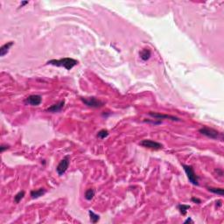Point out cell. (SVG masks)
<instances>
[{"mask_svg":"<svg viewBox=\"0 0 224 224\" xmlns=\"http://www.w3.org/2000/svg\"><path fill=\"white\" fill-rule=\"evenodd\" d=\"M48 64L56 67H62L67 70H70L78 64V61L73 58H62L60 60H51L48 61Z\"/></svg>","mask_w":224,"mask_h":224,"instance_id":"obj_1","label":"cell"},{"mask_svg":"<svg viewBox=\"0 0 224 224\" xmlns=\"http://www.w3.org/2000/svg\"><path fill=\"white\" fill-rule=\"evenodd\" d=\"M182 167L184 168V171L186 172L187 178H188L191 183L194 186H198L199 185V177L196 175L194 167L192 165H185V164H182Z\"/></svg>","mask_w":224,"mask_h":224,"instance_id":"obj_2","label":"cell"},{"mask_svg":"<svg viewBox=\"0 0 224 224\" xmlns=\"http://www.w3.org/2000/svg\"><path fill=\"white\" fill-rule=\"evenodd\" d=\"M81 100L85 105H87L88 107H91V108H101L104 105V102H102L99 99H97L95 96L82 97Z\"/></svg>","mask_w":224,"mask_h":224,"instance_id":"obj_3","label":"cell"},{"mask_svg":"<svg viewBox=\"0 0 224 224\" xmlns=\"http://www.w3.org/2000/svg\"><path fill=\"white\" fill-rule=\"evenodd\" d=\"M199 132L201 134H202L204 136L208 137L212 139H217L219 137H221L222 139V133H220L216 130L212 129V128H208V127H202L201 129L199 130Z\"/></svg>","mask_w":224,"mask_h":224,"instance_id":"obj_4","label":"cell"},{"mask_svg":"<svg viewBox=\"0 0 224 224\" xmlns=\"http://www.w3.org/2000/svg\"><path fill=\"white\" fill-rule=\"evenodd\" d=\"M139 144L141 146H143V147H145V148H148V149L151 150H160L163 148V145L160 143L153 141V140H151V139L142 140L141 142L139 143Z\"/></svg>","mask_w":224,"mask_h":224,"instance_id":"obj_5","label":"cell"},{"mask_svg":"<svg viewBox=\"0 0 224 224\" xmlns=\"http://www.w3.org/2000/svg\"><path fill=\"white\" fill-rule=\"evenodd\" d=\"M69 164H70V158H69V156L65 157L59 163V165L56 167V171H57V173L60 176L63 175L66 172V171L68 170V166H69Z\"/></svg>","mask_w":224,"mask_h":224,"instance_id":"obj_6","label":"cell"},{"mask_svg":"<svg viewBox=\"0 0 224 224\" xmlns=\"http://www.w3.org/2000/svg\"><path fill=\"white\" fill-rule=\"evenodd\" d=\"M42 102V97L39 95H31L25 99V103L31 106H38Z\"/></svg>","mask_w":224,"mask_h":224,"instance_id":"obj_7","label":"cell"},{"mask_svg":"<svg viewBox=\"0 0 224 224\" xmlns=\"http://www.w3.org/2000/svg\"><path fill=\"white\" fill-rule=\"evenodd\" d=\"M149 115L151 116H152L153 118H156L158 120H161V119H169L172 121H178V122H180L181 119L176 117V116H173L171 115H165V114H160V113H156V112H152L151 111L149 112Z\"/></svg>","mask_w":224,"mask_h":224,"instance_id":"obj_8","label":"cell"},{"mask_svg":"<svg viewBox=\"0 0 224 224\" xmlns=\"http://www.w3.org/2000/svg\"><path fill=\"white\" fill-rule=\"evenodd\" d=\"M65 106V101H60L59 102L53 104L51 107H49L46 109V112H50V113H56V112H60L61 109L64 108Z\"/></svg>","mask_w":224,"mask_h":224,"instance_id":"obj_9","label":"cell"},{"mask_svg":"<svg viewBox=\"0 0 224 224\" xmlns=\"http://www.w3.org/2000/svg\"><path fill=\"white\" fill-rule=\"evenodd\" d=\"M14 42L13 41H10V42H7L5 45H3L1 48H0V56L1 57H4L5 55H6L7 53L9 52L10 48L13 46Z\"/></svg>","mask_w":224,"mask_h":224,"instance_id":"obj_10","label":"cell"},{"mask_svg":"<svg viewBox=\"0 0 224 224\" xmlns=\"http://www.w3.org/2000/svg\"><path fill=\"white\" fill-rule=\"evenodd\" d=\"M46 189L45 188H40V189H37V190H33L31 191V197L33 199H38L41 196H43L45 194H46Z\"/></svg>","mask_w":224,"mask_h":224,"instance_id":"obj_11","label":"cell"},{"mask_svg":"<svg viewBox=\"0 0 224 224\" xmlns=\"http://www.w3.org/2000/svg\"><path fill=\"white\" fill-rule=\"evenodd\" d=\"M139 55H140V58L142 59L144 61H148L151 55V50L148 49V48H144L142 51L139 53Z\"/></svg>","mask_w":224,"mask_h":224,"instance_id":"obj_12","label":"cell"},{"mask_svg":"<svg viewBox=\"0 0 224 224\" xmlns=\"http://www.w3.org/2000/svg\"><path fill=\"white\" fill-rule=\"evenodd\" d=\"M177 208H178L179 211L180 212V214H181L182 215H185L187 214V210L190 208V206H188V205H184V204H180V205H178Z\"/></svg>","mask_w":224,"mask_h":224,"instance_id":"obj_13","label":"cell"},{"mask_svg":"<svg viewBox=\"0 0 224 224\" xmlns=\"http://www.w3.org/2000/svg\"><path fill=\"white\" fill-rule=\"evenodd\" d=\"M88 215H89V217H90L91 222H93V223H96V222L100 220V215H98L95 214L93 211L91 210L88 211Z\"/></svg>","mask_w":224,"mask_h":224,"instance_id":"obj_14","label":"cell"},{"mask_svg":"<svg viewBox=\"0 0 224 224\" xmlns=\"http://www.w3.org/2000/svg\"><path fill=\"white\" fill-rule=\"evenodd\" d=\"M208 190L213 193V194H215L218 195H221L222 196L223 195V189L222 188H216V187H208Z\"/></svg>","mask_w":224,"mask_h":224,"instance_id":"obj_15","label":"cell"},{"mask_svg":"<svg viewBox=\"0 0 224 224\" xmlns=\"http://www.w3.org/2000/svg\"><path fill=\"white\" fill-rule=\"evenodd\" d=\"M25 191H20V192H19L15 196H14V201H15V203H20V201L24 198L25 196Z\"/></svg>","mask_w":224,"mask_h":224,"instance_id":"obj_16","label":"cell"},{"mask_svg":"<svg viewBox=\"0 0 224 224\" xmlns=\"http://www.w3.org/2000/svg\"><path fill=\"white\" fill-rule=\"evenodd\" d=\"M95 196V191L93 189H88V190L85 192V199L88 200V201H91Z\"/></svg>","mask_w":224,"mask_h":224,"instance_id":"obj_17","label":"cell"},{"mask_svg":"<svg viewBox=\"0 0 224 224\" xmlns=\"http://www.w3.org/2000/svg\"><path fill=\"white\" fill-rule=\"evenodd\" d=\"M109 136V131L107 130H101L100 131H98V133H97V137H99V138H101V139H103V138H105V137H107Z\"/></svg>","mask_w":224,"mask_h":224,"instance_id":"obj_18","label":"cell"},{"mask_svg":"<svg viewBox=\"0 0 224 224\" xmlns=\"http://www.w3.org/2000/svg\"><path fill=\"white\" fill-rule=\"evenodd\" d=\"M9 148H10V146L7 145V144H1V146H0V151L1 152H4L5 150L9 149Z\"/></svg>","mask_w":224,"mask_h":224,"instance_id":"obj_19","label":"cell"},{"mask_svg":"<svg viewBox=\"0 0 224 224\" xmlns=\"http://www.w3.org/2000/svg\"><path fill=\"white\" fill-rule=\"evenodd\" d=\"M191 201H192L194 203H197V204L201 203V201L200 199H198V198H195V197H193V198L191 199Z\"/></svg>","mask_w":224,"mask_h":224,"instance_id":"obj_20","label":"cell"},{"mask_svg":"<svg viewBox=\"0 0 224 224\" xmlns=\"http://www.w3.org/2000/svg\"><path fill=\"white\" fill-rule=\"evenodd\" d=\"M187 222H191V223H194V222H193V220L191 219L190 217L188 218L187 220H186L185 222H184V223H187Z\"/></svg>","mask_w":224,"mask_h":224,"instance_id":"obj_21","label":"cell"},{"mask_svg":"<svg viewBox=\"0 0 224 224\" xmlns=\"http://www.w3.org/2000/svg\"><path fill=\"white\" fill-rule=\"evenodd\" d=\"M28 4V1H23V2H21V5H20V7H23L25 5H27Z\"/></svg>","mask_w":224,"mask_h":224,"instance_id":"obj_22","label":"cell"}]
</instances>
